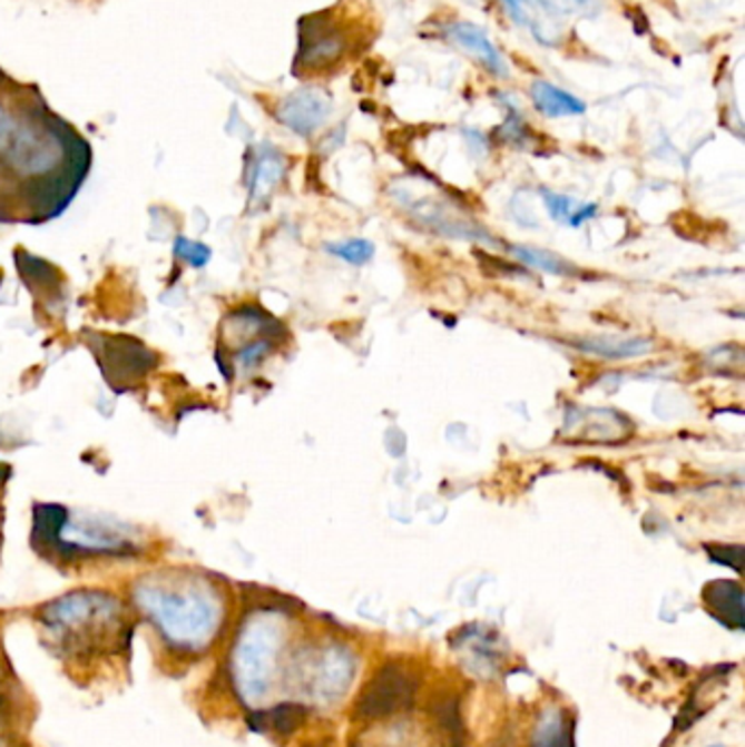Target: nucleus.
<instances>
[{
  "label": "nucleus",
  "instance_id": "6",
  "mask_svg": "<svg viewBox=\"0 0 745 747\" xmlns=\"http://www.w3.org/2000/svg\"><path fill=\"white\" fill-rule=\"evenodd\" d=\"M708 612L726 626H744V592L737 581H713L704 590Z\"/></svg>",
  "mask_w": 745,
  "mask_h": 747
},
{
  "label": "nucleus",
  "instance_id": "4",
  "mask_svg": "<svg viewBox=\"0 0 745 747\" xmlns=\"http://www.w3.org/2000/svg\"><path fill=\"white\" fill-rule=\"evenodd\" d=\"M331 115V101L322 90L302 88L288 95L278 108V118L300 136H311Z\"/></svg>",
  "mask_w": 745,
  "mask_h": 747
},
{
  "label": "nucleus",
  "instance_id": "1",
  "mask_svg": "<svg viewBox=\"0 0 745 747\" xmlns=\"http://www.w3.org/2000/svg\"><path fill=\"white\" fill-rule=\"evenodd\" d=\"M134 603L177 662L199 660L226 623L224 592L204 576L158 573L134 586Z\"/></svg>",
  "mask_w": 745,
  "mask_h": 747
},
{
  "label": "nucleus",
  "instance_id": "10",
  "mask_svg": "<svg viewBox=\"0 0 745 747\" xmlns=\"http://www.w3.org/2000/svg\"><path fill=\"white\" fill-rule=\"evenodd\" d=\"M285 173V163L278 154L269 151V154H263L254 167V177H252V197L254 199H261V197H267L274 186L281 181Z\"/></svg>",
  "mask_w": 745,
  "mask_h": 747
},
{
  "label": "nucleus",
  "instance_id": "15",
  "mask_svg": "<svg viewBox=\"0 0 745 747\" xmlns=\"http://www.w3.org/2000/svg\"><path fill=\"white\" fill-rule=\"evenodd\" d=\"M0 747H11V739H9L7 724H4V712H2V695H0Z\"/></svg>",
  "mask_w": 745,
  "mask_h": 747
},
{
  "label": "nucleus",
  "instance_id": "13",
  "mask_svg": "<svg viewBox=\"0 0 745 747\" xmlns=\"http://www.w3.org/2000/svg\"><path fill=\"white\" fill-rule=\"evenodd\" d=\"M542 197H545V206H547L551 219H558V222H560V219H567V222H569V217H571V206H574V202H571L569 197H565V195H556V193H549V190H545Z\"/></svg>",
  "mask_w": 745,
  "mask_h": 747
},
{
  "label": "nucleus",
  "instance_id": "2",
  "mask_svg": "<svg viewBox=\"0 0 745 747\" xmlns=\"http://www.w3.org/2000/svg\"><path fill=\"white\" fill-rule=\"evenodd\" d=\"M129 628L122 603L99 590L63 594L40 612L45 645L75 671H92L118 660L129 645Z\"/></svg>",
  "mask_w": 745,
  "mask_h": 747
},
{
  "label": "nucleus",
  "instance_id": "14",
  "mask_svg": "<svg viewBox=\"0 0 745 747\" xmlns=\"http://www.w3.org/2000/svg\"><path fill=\"white\" fill-rule=\"evenodd\" d=\"M595 213H597V204H586V206H579L575 213H571V217H569V226H574V228H579L584 222H588V219H592L595 217Z\"/></svg>",
  "mask_w": 745,
  "mask_h": 747
},
{
  "label": "nucleus",
  "instance_id": "8",
  "mask_svg": "<svg viewBox=\"0 0 745 747\" xmlns=\"http://www.w3.org/2000/svg\"><path fill=\"white\" fill-rule=\"evenodd\" d=\"M574 345L581 352L597 354L599 358L608 361L643 356L654 347L649 340L643 337H586V340H574Z\"/></svg>",
  "mask_w": 745,
  "mask_h": 747
},
{
  "label": "nucleus",
  "instance_id": "12",
  "mask_svg": "<svg viewBox=\"0 0 745 747\" xmlns=\"http://www.w3.org/2000/svg\"><path fill=\"white\" fill-rule=\"evenodd\" d=\"M329 252L337 258H344L350 265H365L374 256V245L365 238H350L344 243H333L329 245Z\"/></svg>",
  "mask_w": 745,
  "mask_h": 747
},
{
  "label": "nucleus",
  "instance_id": "5",
  "mask_svg": "<svg viewBox=\"0 0 745 747\" xmlns=\"http://www.w3.org/2000/svg\"><path fill=\"white\" fill-rule=\"evenodd\" d=\"M447 38L458 45L461 51L470 53L472 58L479 59L490 72L499 75V77H508V63L506 59L501 58V53L497 51V47L490 42V38L486 36L483 29L468 24V22H455L447 29Z\"/></svg>",
  "mask_w": 745,
  "mask_h": 747
},
{
  "label": "nucleus",
  "instance_id": "7",
  "mask_svg": "<svg viewBox=\"0 0 745 747\" xmlns=\"http://www.w3.org/2000/svg\"><path fill=\"white\" fill-rule=\"evenodd\" d=\"M345 42L342 38L340 31L335 29H326V27H320V29H311L308 31V42L302 45V51H300V66L304 68H326L331 66L333 61L344 56Z\"/></svg>",
  "mask_w": 745,
  "mask_h": 747
},
{
  "label": "nucleus",
  "instance_id": "3",
  "mask_svg": "<svg viewBox=\"0 0 745 747\" xmlns=\"http://www.w3.org/2000/svg\"><path fill=\"white\" fill-rule=\"evenodd\" d=\"M36 533L42 547H53L61 556H127L136 551L134 538L122 524L101 518L70 520L59 508L36 512Z\"/></svg>",
  "mask_w": 745,
  "mask_h": 747
},
{
  "label": "nucleus",
  "instance_id": "11",
  "mask_svg": "<svg viewBox=\"0 0 745 747\" xmlns=\"http://www.w3.org/2000/svg\"><path fill=\"white\" fill-rule=\"evenodd\" d=\"M512 254L520 258L525 265L542 269L547 274H569V269H571V265L567 261H562L560 256H556L551 252H545V249L518 245V247H512Z\"/></svg>",
  "mask_w": 745,
  "mask_h": 747
},
{
  "label": "nucleus",
  "instance_id": "9",
  "mask_svg": "<svg viewBox=\"0 0 745 747\" xmlns=\"http://www.w3.org/2000/svg\"><path fill=\"white\" fill-rule=\"evenodd\" d=\"M531 99L533 106L549 118L560 116H577L586 112V104L574 95L565 92L562 88L547 83V81H533L531 83Z\"/></svg>",
  "mask_w": 745,
  "mask_h": 747
}]
</instances>
